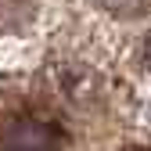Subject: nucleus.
I'll return each mask as SVG.
<instances>
[{"instance_id":"nucleus-2","label":"nucleus","mask_w":151,"mask_h":151,"mask_svg":"<svg viewBox=\"0 0 151 151\" xmlns=\"http://www.w3.org/2000/svg\"><path fill=\"white\" fill-rule=\"evenodd\" d=\"M108 11H119V14H140L151 7V0H101Z\"/></svg>"},{"instance_id":"nucleus-3","label":"nucleus","mask_w":151,"mask_h":151,"mask_svg":"<svg viewBox=\"0 0 151 151\" xmlns=\"http://www.w3.org/2000/svg\"><path fill=\"white\" fill-rule=\"evenodd\" d=\"M144 61L151 65V36H147V43H144Z\"/></svg>"},{"instance_id":"nucleus-1","label":"nucleus","mask_w":151,"mask_h":151,"mask_svg":"<svg viewBox=\"0 0 151 151\" xmlns=\"http://www.w3.org/2000/svg\"><path fill=\"white\" fill-rule=\"evenodd\" d=\"M58 126L36 115H14L0 122V151H54Z\"/></svg>"}]
</instances>
